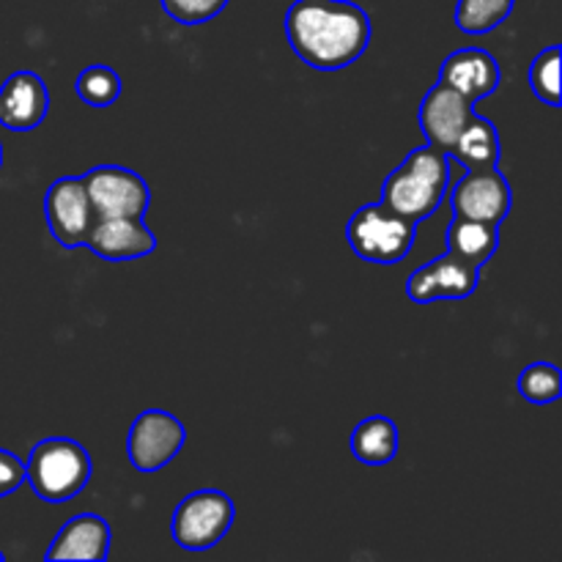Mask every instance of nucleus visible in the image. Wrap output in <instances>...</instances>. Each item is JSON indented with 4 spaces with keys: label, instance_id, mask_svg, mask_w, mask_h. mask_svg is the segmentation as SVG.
Listing matches in <instances>:
<instances>
[{
    "label": "nucleus",
    "instance_id": "nucleus-1",
    "mask_svg": "<svg viewBox=\"0 0 562 562\" xmlns=\"http://www.w3.org/2000/svg\"><path fill=\"white\" fill-rule=\"evenodd\" d=\"M285 36L302 64L318 71L351 66L371 44V16L351 0H294Z\"/></svg>",
    "mask_w": 562,
    "mask_h": 562
},
{
    "label": "nucleus",
    "instance_id": "nucleus-2",
    "mask_svg": "<svg viewBox=\"0 0 562 562\" xmlns=\"http://www.w3.org/2000/svg\"><path fill=\"white\" fill-rule=\"evenodd\" d=\"M450 181L448 154L439 148H415L393 173L384 179L382 203L401 217L420 223L431 217L442 203Z\"/></svg>",
    "mask_w": 562,
    "mask_h": 562
},
{
    "label": "nucleus",
    "instance_id": "nucleus-3",
    "mask_svg": "<svg viewBox=\"0 0 562 562\" xmlns=\"http://www.w3.org/2000/svg\"><path fill=\"white\" fill-rule=\"evenodd\" d=\"M91 456L75 439L53 437L31 450L25 481L44 503H69L91 481Z\"/></svg>",
    "mask_w": 562,
    "mask_h": 562
},
{
    "label": "nucleus",
    "instance_id": "nucleus-4",
    "mask_svg": "<svg viewBox=\"0 0 562 562\" xmlns=\"http://www.w3.org/2000/svg\"><path fill=\"white\" fill-rule=\"evenodd\" d=\"M417 223L401 217L398 212L384 206L382 201L357 209L346 225V239L357 258L371 263H401L415 247Z\"/></svg>",
    "mask_w": 562,
    "mask_h": 562
},
{
    "label": "nucleus",
    "instance_id": "nucleus-5",
    "mask_svg": "<svg viewBox=\"0 0 562 562\" xmlns=\"http://www.w3.org/2000/svg\"><path fill=\"white\" fill-rule=\"evenodd\" d=\"M234 519L236 508L228 494L217 492V488H201V492L181 499L173 521H170V530H173V541L181 549L206 552L223 541Z\"/></svg>",
    "mask_w": 562,
    "mask_h": 562
},
{
    "label": "nucleus",
    "instance_id": "nucleus-6",
    "mask_svg": "<svg viewBox=\"0 0 562 562\" xmlns=\"http://www.w3.org/2000/svg\"><path fill=\"white\" fill-rule=\"evenodd\" d=\"M44 214L53 239L66 250L82 247L91 236L93 225L99 223V214L88 198L86 184L77 176H64L53 181L44 195Z\"/></svg>",
    "mask_w": 562,
    "mask_h": 562
},
{
    "label": "nucleus",
    "instance_id": "nucleus-7",
    "mask_svg": "<svg viewBox=\"0 0 562 562\" xmlns=\"http://www.w3.org/2000/svg\"><path fill=\"white\" fill-rule=\"evenodd\" d=\"M99 217H143L151 206V190L140 173L121 165H99L82 176Z\"/></svg>",
    "mask_w": 562,
    "mask_h": 562
},
{
    "label": "nucleus",
    "instance_id": "nucleus-8",
    "mask_svg": "<svg viewBox=\"0 0 562 562\" xmlns=\"http://www.w3.org/2000/svg\"><path fill=\"white\" fill-rule=\"evenodd\" d=\"M184 423L170 412L148 409L137 415L126 437V456L137 472H157L168 467L184 448Z\"/></svg>",
    "mask_w": 562,
    "mask_h": 562
},
{
    "label": "nucleus",
    "instance_id": "nucleus-9",
    "mask_svg": "<svg viewBox=\"0 0 562 562\" xmlns=\"http://www.w3.org/2000/svg\"><path fill=\"white\" fill-rule=\"evenodd\" d=\"M510 187L497 168L467 170L464 179L453 187L450 206L456 217L481 220V223L499 225L510 212Z\"/></svg>",
    "mask_w": 562,
    "mask_h": 562
},
{
    "label": "nucleus",
    "instance_id": "nucleus-10",
    "mask_svg": "<svg viewBox=\"0 0 562 562\" xmlns=\"http://www.w3.org/2000/svg\"><path fill=\"white\" fill-rule=\"evenodd\" d=\"M481 283V269L470 267V263L459 261L456 256L445 252L442 258L431 263H423L420 269L412 272L406 280V294L417 305H428V302H459L467 300L472 291Z\"/></svg>",
    "mask_w": 562,
    "mask_h": 562
},
{
    "label": "nucleus",
    "instance_id": "nucleus-11",
    "mask_svg": "<svg viewBox=\"0 0 562 562\" xmlns=\"http://www.w3.org/2000/svg\"><path fill=\"white\" fill-rule=\"evenodd\" d=\"M472 113L475 110H472L470 99L439 82L437 88H431L423 97L417 119H420V130L426 135L428 146L439 148L442 154H450Z\"/></svg>",
    "mask_w": 562,
    "mask_h": 562
},
{
    "label": "nucleus",
    "instance_id": "nucleus-12",
    "mask_svg": "<svg viewBox=\"0 0 562 562\" xmlns=\"http://www.w3.org/2000/svg\"><path fill=\"white\" fill-rule=\"evenodd\" d=\"M86 247L104 261H135L157 250V236L143 217H99Z\"/></svg>",
    "mask_w": 562,
    "mask_h": 562
},
{
    "label": "nucleus",
    "instance_id": "nucleus-13",
    "mask_svg": "<svg viewBox=\"0 0 562 562\" xmlns=\"http://www.w3.org/2000/svg\"><path fill=\"white\" fill-rule=\"evenodd\" d=\"M49 93L36 71H14L0 86V124L11 132H31L47 119Z\"/></svg>",
    "mask_w": 562,
    "mask_h": 562
},
{
    "label": "nucleus",
    "instance_id": "nucleus-14",
    "mask_svg": "<svg viewBox=\"0 0 562 562\" xmlns=\"http://www.w3.org/2000/svg\"><path fill=\"white\" fill-rule=\"evenodd\" d=\"M499 80H503V71H499L497 58L481 47L456 49L453 55H448L442 71H439V82L459 91L470 102H477V99L497 91Z\"/></svg>",
    "mask_w": 562,
    "mask_h": 562
},
{
    "label": "nucleus",
    "instance_id": "nucleus-15",
    "mask_svg": "<svg viewBox=\"0 0 562 562\" xmlns=\"http://www.w3.org/2000/svg\"><path fill=\"white\" fill-rule=\"evenodd\" d=\"M110 554V527L102 516L80 514L66 521L49 547L47 560H91L102 562Z\"/></svg>",
    "mask_w": 562,
    "mask_h": 562
},
{
    "label": "nucleus",
    "instance_id": "nucleus-16",
    "mask_svg": "<svg viewBox=\"0 0 562 562\" xmlns=\"http://www.w3.org/2000/svg\"><path fill=\"white\" fill-rule=\"evenodd\" d=\"M499 247V225L481 220L456 217L448 228V252L470 267L481 269L494 258Z\"/></svg>",
    "mask_w": 562,
    "mask_h": 562
},
{
    "label": "nucleus",
    "instance_id": "nucleus-17",
    "mask_svg": "<svg viewBox=\"0 0 562 562\" xmlns=\"http://www.w3.org/2000/svg\"><path fill=\"white\" fill-rule=\"evenodd\" d=\"M351 453L362 464H390L398 456V426L384 415L366 417L351 431Z\"/></svg>",
    "mask_w": 562,
    "mask_h": 562
},
{
    "label": "nucleus",
    "instance_id": "nucleus-18",
    "mask_svg": "<svg viewBox=\"0 0 562 562\" xmlns=\"http://www.w3.org/2000/svg\"><path fill=\"white\" fill-rule=\"evenodd\" d=\"M450 157L459 159L470 170L477 168H497L499 165V132L483 115L472 113L470 121L461 130L459 140H456Z\"/></svg>",
    "mask_w": 562,
    "mask_h": 562
},
{
    "label": "nucleus",
    "instance_id": "nucleus-19",
    "mask_svg": "<svg viewBox=\"0 0 562 562\" xmlns=\"http://www.w3.org/2000/svg\"><path fill=\"white\" fill-rule=\"evenodd\" d=\"M514 11V0H459L456 25L464 33H488L503 25Z\"/></svg>",
    "mask_w": 562,
    "mask_h": 562
},
{
    "label": "nucleus",
    "instance_id": "nucleus-20",
    "mask_svg": "<svg viewBox=\"0 0 562 562\" xmlns=\"http://www.w3.org/2000/svg\"><path fill=\"white\" fill-rule=\"evenodd\" d=\"M516 390L525 401L530 404H552V401L560 398L562 393V373L558 366L552 362H532L521 371L519 382H516Z\"/></svg>",
    "mask_w": 562,
    "mask_h": 562
},
{
    "label": "nucleus",
    "instance_id": "nucleus-21",
    "mask_svg": "<svg viewBox=\"0 0 562 562\" xmlns=\"http://www.w3.org/2000/svg\"><path fill=\"white\" fill-rule=\"evenodd\" d=\"M75 91L91 108H110L121 97V77L110 66H88L77 77Z\"/></svg>",
    "mask_w": 562,
    "mask_h": 562
},
{
    "label": "nucleus",
    "instance_id": "nucleus-22",
    "mask_svg": "<svg viewBox=\"0 0 562 562\" xmlns=\"http://www.w3.org/2000/svg\"><path fill=\"white\" fill-rule=\"evenodd\" d=\"M560 55L562 49L554 44V47L543 49L530 66L532 93L552 108H560Z\"/></svg>",
    "mask_w": 562,
    "mask_h": 562
},
{
    "label": "nucleus",
    "instance_id": "nucleus-23",
    "mask_svg": "<svg viewBox=\"0 0 562 562\" xmlns=\"http://www.w3.org/2000/svg\"><path fill=\"white\" fill-rule=\"evenodd\" d=\"M159 3L170 20L181 22V25H201V22L223 14L228 0H159Z\"/></svg>",
    "mask_w": 562,
    "mask_h": 562
},
{
    "label": "nucleus",
    "instance_id": "nucleus-24",
    "mask_svg": "<svg viewBox=\"0 0 562 562\" xmlns=\"http://www.w3.org/2000/svg\"><path fill=\"white\" fill-rule=\"evenodd\" d=\"M25 483V464L9 450H0V499L14 494Z\"/></svg>",
    "mask_w": 562,
    "mask_h": 562
},
{
    "label": "nucleus",
    "instance_id": "nucleus-25",
    "mask_svg": "<svg viewBox=\"0 0 562 562\" xmlns=\"http://www.w3.org/2000/svg\"><path fill=\"white\" fill-rule=\"evenodd\" d=\"M0 165H3V146H0Z\"/></svg>",
    "mask_w": 562,
    "mask_h": 562
},
{
    "label": "nucleus",
    "instance_id": "nucleus-26",
    "mask_svg": "<svg viewBox=\"0 0 562 562\" xmlns=\"http://www.w3.org/2000/svg\"><path fill=\"white\" fill-rule=\"evenodd\" d=\"M3 560H5V558H3V552H0V562H3Z\"/></svg>",
    "mask_w": 562,
    "mask_h": 562
}]
</instances>
